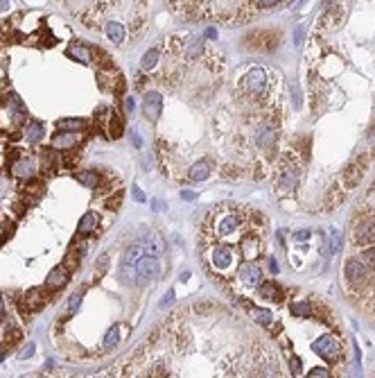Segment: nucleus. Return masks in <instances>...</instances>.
Instances as JSON below:
<instances>
[{"instance_id": "f257e3e1", "label": "nucleus", "mask_w": 375, "mask_h": 378, "mask_svg": "<svg viewBox=\"0 0 375 378\" xmlns=\"http://www.w3.org/2000/svg\"><path fill=\"white\" fill-rule=\"evenodd\" d=\"M208 263L219 274H231L237 265V256L231 245H213L208 247Z\"/></svg>"}, {"instance_id": "f03ea898", "label": "nucleus", "mask_w": 375, "mask_h": 378, "mask_svg": "<svg viewBox=\"0 0 375 378\" xmlns=\"http://www.w3.org/2000/svg\"><path fill=\"white\" fill-rule=\"evenodd\" d=\"M23 120H25V106H23L18 95H12L9 102L5 100V102L0 104V129H3V132H9V129L18 127Z\"/></svg>"}, {"instance_id": "7ed1b4c3", "label": "nucleus", "mask_w": 375, "mask_h": 378, "mask_svg": "<svg viewBox=\"0 0 375 378\" xmlns=\"http://www.w3.org/2000/svg\"><path fill=\"white\" fill-rule=\"evenodd\" d=\"M140 251H143V245H131L124 249L122 263H120V270H118V279L122 281V283H134L136 263H138V258H140Z\"/></svg>"}, {"instance_id": "20e7f679", "label": "nucleus", "mask_w": 375, "mask_h": 378, "mask_svg": "<svg viewBox=\"0 0 375 378\" xmlns=\"http://www.w3.org/2000/svg\"><path fill=\"white\" fill-rule=\"evenodd\" d=\"M160 276V263L156 256H140L138 263H136V279L140 285H147L152 281H156Z\"/></svg>"}, {"instance_id": "39448f33", "label": "nucleus", "mask_w": 375, "mask_h": 378, "mask_svg": "<svg viewBox=\"0 0 375 378\" xmlns=\"http://www.w3.org/2000/svg\"><path fill=\"white\" fill-rule=\"evenodd\" d=\"M312 351L316 353V356L323 358V360L332 362V360H337V358H339L342 349H339L337 337H332V335H321L319 340L312 342Z\"/></svg>"}, {"instance_id": "423d86ee", "label": "nucleus", "mask_w": 375, "mask_h": 378, "mask_svg": "<svg viewBox=\"0 0 375 378\" xmlns=\"http://www.w3.org/2000/svg\"><path fill=\"white\" fill-rule=\"evenodd\" d=\"M240 226H242L240 215H235V213H224V215H219L217 222H215V234L219 236V238H233V236H237Z\"/></svg>"}, {"instance_id": "0eeeda50", "label": "nucleus", "mask_w": 375, "mask_h": 378, "mask_svg": "<svg viewBox=\"0 0 375 378\" xmlns=\"http://www.w3.org/2000/svg\"><path fill=\"white\" fill-rule=\"evenodd\" d=\"M242 86H244L246 93L251 95H262L267 91V75L262 68H251L242 80Z\"/></svg>"}, {"instance_id": "6e6552de", "label": "nucleus", "mask_w": 375, "mask_h": 378, "mask_svg": "<svg viewBox=\"0 0 375 378\" xmlns=\"http://www.w3.org/2000/svg\"><path fill=\"white\" fill-rule=\"evenodd\" d=\"M346 279L353 285H362L368 279V265L362 258H348L346 260Z\"/></svg>"}, {"instance_id": "1a4fd4ad", "label": "nucleus", "mask_w": 375, "mask_h": 378, "mask_svg": "<svg viewBox=\"0 0 375 378\" xmlns=\"http://www.w3.org/2000/svg\"><path fill=\"white\" fill-rule=\"evenodd\" d=\"M9 172L16 179H30L34 174V161L30 154H16L9 163Z\"/></svg>"}, {"instance_id": "9d476101", "label": "nucleus", "mask_w": 375, "mask_h": 378, "mask_svg": "<svg viewBox=\"0 0 375 378\" xmlns=\"http://www.w3.org/2000/svg\"><path fill=\"white\" fill-rule=\"evenodd\" d=\"M237 279L244 283V288H258L262 283V270L258 268L253 260H246L240 270H237Z\"/></svg>"}, {"instance_id": "9b49d317", "label": "nucleus", "mask_w": 375, "mask_h": 378, "mask_svg": "<svg viewBox=\"0 0 375 378\" xmlns=\"http://www.w3.org/2000/svg\"><path fill=\"white\" fill-rule=\"evenodd\" d=\"M246 43H249L253 50L271 52L280 43V34H276V32H260V34H251L246 39Z\"/></svg>"}, {"instance_id": "f8f14e48", "label": "nucleus", "mask_w": 375, "mask_h": 378, "mask_svg": "<svg viewBox=\"0 0 375 378\" xmlns=\"http://www.w3.org/2000/svg\"><path fill=\"white\" fill-rule=\"evenodd\" d=\"M143 111L149 120H156L160 116V111H163V98H160V93H156V91H147L145 98H143Z\"/></svg>"}, {"instance_id": "ddd939ff", "label": "nucleus", "mask_w": 375, "mask_h": 378, "mask_svg": "<svg viewBox=\"0 0 375 378\" xmlns=\"http://www.w3.org/2000/svg\"><path fill=\"white\" fill-rule=\"evenodd\" d=\"M143 247L152 256H156V254H160V251H165V240H163L160 234H156V231H145L143 234Z\"/></svg>"}, {"instance_id": "4468645a", "label": "nucleus", "mask_w": 375, "mask_h": 378, "mask_svg": "<svg viewBox=\"0 0 375 378\" xmlns=\"http://www.w3.org/2000/svg\"><path fill=\"white\" fill-rule=\"evenodd\" d=\"M68 283V270L63 265H57L55 270H50V274L46 276V288L48 290H59Z\"/></svg>"}, {"instance_id": "2eb2a0df", "label": "nucleus", "mask_w": 375, "mask_h": 378, "mask_svg": "<svg viewBox=\"0 0 375 378\" xmlns=\"http://www.w3.org/2000/svg\"><path fill=\"white\" fill-rule=\"evenodd\" d=\"M52 149H70L77 145V132H63L59 129V134H55L50 140Z\"/></svg>"}, {"instance_id": "dca6fc26", "label": "nucleus", "mask_w": 375, "mask_h": 378, "mask_svg": "<svg viewBox=\"0 0 375 378\" xmlns=\"http://www.w3.org/2000/svg\"><path fill=\"white\" fill-rule=\"evenodd\" d=\"M23 301H25L27 310H38V308L46 306V294H43L41 288H34V290H30V292H25Z\"/></svg>"}, {"instance_id": "f3484780", "label": "nucleus", "mask_w": 375, "mask_h": 378, "mask_svg": "<svg viewBox=\"0 0 375 378\" xmlns=\"http://www.w3.org/2000/svg\"><path fill=\"white\" fill-rule=\"evenodd\" d=\"M357 240L362 242V245L375 242V220H366L357 226Z\"/></svg>"}, {"instance_id": "a211bd4d", "label": "nucleus", "mask_w": 375, "mask_h": 378, "mask_svg": "<svg viewBox=\"0 0 375 378\" xmlns=\"http://www.w3.org/2000/svg\"><path fill=\"white\" fill-rule=\"evenodd\" d=\"M43 136H46V127H43V123H38V120L27 123V127H25V140H27V143H41Z\"/></svg>"}, {"instance_id": "6ab92c4d", "label": "nucleus", "mask_w": 375, "mask_h": 378, "mask_svg": "<svg viewBox=\"0 0 375 378\" xmlns=\"http://www.w3.org/2000/svg\"><path fill=\"white\" fill-rule=\"evenodd\" d=\"M299 183V170H285L278 179V191L282 193H291Z\"/></svg>"}, {"instance_id": "aec40b11", "label": "nucleus", "mask_w": 375, "mask_h": 378, "mask_svg": "<svg viewBox=\"0 0 375 378\" xmlns=\"http://www.w3.org/2000/svg\"><path fill=\"white\" fill-rule=\"evenodd\" d=\"M258 254H260V240H258L256 236L242 238V256H244L246 260H253Z\"/></svg>"}, {"instance_id": "412c9836", "label": "nucleus", "mask_w": 375, "mask_h": 378, "mask_svg": "<svg viewBox=\"0 0 375 378\" xmlns=\"http://www.w3.org/2000/svg\"><path fill=\"white\" fill-rule=\"evenodd\" d=\"M66 55L75 61H81V64H91V52H89V48L81 46V43H72L66 50Z\"/></svg>"}, {"instance_id": "4be33fe9", "label": "nucleus", "mask_w": 375, "mask_h": 378, "mask_svg": "<svg viewBox=\"0 0 375 378\" xmlns=\"http://www.w3.org/2000/svg\"><path fill=\"white\" fill-rule=\"evenodd\" d=\"M208 174H211V166H208L206 161H197L194 166H190V170H188V177L192 179V181H203V179H208Z\"/></svg>"}, {"instance_id": "5701e85b", "label": "nucleus", "mask_w": 375, "mask_h": 378, "mask_svg": "<svg viewBox=\"0 0 375 378\" xmlns=\"http://www.w3.org/2000/svg\"><path fill=\"white\" fill-rule=\"evenodd\" d=\"M77 229H79V234H91V231L97 229V215L93 211H86L84 215L79 217V224H77Z\"/></svg>"}, {"instance_id": "b1692460", "label": "nucleus", "mask_w": 375, "mask_h": 378, "mask_svg": "<svg viewBox=\"0 0 375 378\" xmlns=\"http://www.w3.org/2000/svg\"><path fill=\"white\" fill-rule=\"evenodd\" d=\"M57 127L63 129V132H81L86 127L84 118H61L57 120Z\"/></svg>"}, {"instance_id": "393cba45", "label": "nucleus", "mask_w": 375, "mask_h": 378, "mask_svg": "<svg viewBox=\"0 0 375 378\" xmlns=\"http://www.w3.org/2000/svg\"><path fill=\"white\" fill-rule=\"evenodd\" d=\"M260 297L267 299V301H280V290H278V283H260Z\"/></svg>"}, {"instance_id": "a878e982", "label": "nucleus", "mask_w": 375, "mask_h": 378, "mask_svg": "<svg viewBox=\"0 0 375 378\" xmlns=\"http://www.w3.org/2000/svg\"><path fill=\"white\" fill-rule=\"evenodd\" d=\"M104 32H106V36H109L111 43H122V39H124V27L120 25V23H115V21L106 23Z\"/></svg>"}, {"instance_id": "bb28decb", "label": "nucleus", "mask_w": 375, "mask_h": 378, "mask_svg": "<svg viewBox=\"0 0 375 378\" xmlns=\"http://www.w3.org/2000/svg\"><path fill=\"white\" fill-rule=\"evenodd\" d=\"M276 140V129L274 127H260V132H258V145L265 149H269L271 145H274Z\"/></svg>"}, {"instance_id": "cd10ccee", "label": "nucleus", "mask_w": 375, "mask_h": 378, "mask_svg": "<svg viewBox=\"0 0 375 378\" xmlns=\"http://www.w3.org/2000/svg\"><path fill=\"white\" fill-rule=\"evenodd\" d=\"M118 342H120V328L118 326H111L109 331H106V335H104L102 349H104V351H113V349L118 347Z\"/></svg>"}, {"instance_id": "c85d7f7f", "label": "nucleus", "mask_w": 375, "mask_h": 378, "mask_svg": "<svg viewBox=\"0 0 375 378\" xmlns=\"http://www.w3.org/2000/svg\"><path fill=\"white\" fill-rule=\"evenodd\" d=\"M77 181H79L84 188H97V183H100V174L93 172V170L77 172Z\"/></svg>"}, {"instance_id": "c756f323", "label": "nucleus", "mask_w": 375, "mask_h": 378, "mask_svg": "<svg viewBox=\"0 0 375 378\" xmlns=\"http://www.w3.org/2000/svg\"><path fill=\"white\" fill-rule=\"evenodd\" d=\"M158 57H160V50H158V48H152V50L145 52L143 59H140V66H143V70H152L154 66L158 64Z\"/></svg>"}, {"instance_id": "7c9ffc66", "label": "nucleus", "mask_w": 375, "mask_h": 378, "mask_svg": "<svg viewBox=\"0 0 375 378\" xmlns=\"http://www.w3.org/2000/svg\"><path fill=\"white\" fill-rule=\"evenodd\" d=\"M362 172H364V163L362 161H357V163H353V166L346 170V183H350V186H355V183L362 179Z\"/></svg>"}, {"instance_id": "2f4dec72", "label": "nucleus", "mask_w": 375, "mask_h": 378, "mask_svg": "<svg viewBox=\"0 0 375 378\" xmlns=\"http://www.w3.org/2000/svg\"><path fill=\"white\" fill-rule=\"evenodd\" d=\"M339 249H342V234H339L337 229H332V231H330V236H328L325 254H337Z\"/></svg>"}, {"instance_id": "473e14b6", "label": "nucleus", "mask_w": 375, "mask_h": 378, "mask_svg": "<svg viewBox=\"0 0 375 378\" xmlns=\"http://www.w3.org/2000/svg\"><path fill=\"white\" fill-rule=\"evenodd\" d=\"M291 315H296V317H310L312 315V306H310V301H294L289 306Z\"/></svg>"}, {"instance_id": "72a5a7b5", "label": "nucleus", "mask_w": 375, "mask_h": 378, "mask_svg": "<svg viewBox=\"0 0 375 378\" xmlns=\"http://www.w3.org/2000/svg\"><path fill=\"white\" fill-rule=\"evenodd\" d=\"M81 306V294L79 292H75L70 299H68V304H66V310H63V317H72V315L79 310Z\"/></svg>"}, {"instance_id": "f704fd0d", "label": "nucleus", "mask_w": 375, "mask_h": 378, "mask_svg": "<svg viewBox=\"0 0 375 378\" xmlns=\"http://www.w3.org/2000/svg\"><path fill=\"white\" fill-rule=\"evenodd\" d=\"M253 319H256L258 324H262V326H269L271 319H274V315H271V310L256 308V310H253Z\"/></svg>"}, {"instance_id": "c9c22d12", "label": "nucleus", "mask_w": 375, "mask_h": 378, "mask_svg": "<svg viewBox=\"0 0 375 378\" xmlns=\"http://www.w3.org/2000/svg\"><path fill=\"white\" fill-rule=\"evenodd\" d=\"M109 134L113 138H118L120 134H122V120H120L118 116H109Z\"/></svg>"}, {"instance_id": "e433bc0d", "label": "nucleus", "mask_w": 375, "mask_h": 378, "mask_svg": "<svg viewBox=\"0 0 375 378\" xmlns=\"http://www.w3.org/2000/svg\"><path fill=\"white\" fill-rule=\"evenodd\" d=\"M55 163H57V157L52 152H46V154H41V170L43 172H52V168H55Z\"/></svg>"}, {"instance_id": "4c0bfd02", "label": "nucleus", "mask_w": 375, "mask_h": 378, "mask_svg": "<svg viewBox=\"0 0 375 378\" xmlns=\"http://www.w3.org/2000/svg\"><path fill=\"white\" fill-rule=\"evenodd\" d=\"M201 46H203L201 39H192V41H190L188 46H186V55H188V57H197L199 52H201Z\"/></svg>"}, {"instance_id": "58836bf2", "label": "nucleus", "mask_w": 375, "mask_h": 378, "mask_svg": "<svg viewBox=\"0 0 375 378\" xmlns=\"http://www.w3.org/2000/svg\"><path fill=\"white\" fill-rule=\"evenodd\" d=\"M77 265H79V254H77V251H75V254H68L66 260H63V268H66L68 272H72Z\"/></svg>"}, {"instance_id": "ea45409f", "label": "nucleus", "mask_w": 375, "mask_h": 378, "mask_svg": "<svg viewBox=\"0 0 375 378\" xmlns=\"http://www.w3.org/2000/svg\"><path fill=\"white\" fill-rule=\"evenodd\" d=\"M109 260H111L109 254H102L100 258H97V263H95V272H97V274H104L106 268H109Z\"/></svg>"}, {"instance_id": "a19ab883", "label": "nucleus", "mask_w": 375, "mask_h": 378, "mask_svg": "<svg viewBox=\"0 0 375 378\" xmlns=\"http://www.w3.org/2000/svg\"><path fill=\"white\" fill-rule=\"evenodd\" d=\"M362 260L368 268H375V247H366V249L362 251Z\"/></svg>"}, {"instance_id": "79ce46f5", "label": "nucleus", "mask_w": 375, "mask_h": 378, "mask_svg": "<svg viewBox=\"0 0 375 378\" xmlns=\"http://www.w3.org/2000/svg\"><path fill=\"white\" fill-rule=\"evenodd\" d=\"M289 371L294 376H299L301 371H303V362H301V358H291V360H289Z\"/></svg>"}, {"instance_id": "37998d69", "label": "nucleus", "mask_w": 375, "mask_h": 378, "mask_svg": "<svg viewBox=\"0 0 375 378\" xmlns=\"http://www.w3.org/2000/svg\"><path fill=\"white\" fill-rule=\"evenodd\" d=\"M308 376H312V378H325V376H330V371L325 369V367H312Z\"/></svg>"}, {"instance_id": "c03bdc74", "label": "nucleus", "mask_w": 375, "mask_h": 378, "mask_svg": "<svg viewBox=\"0 0 375 378\" xmlns=\"http://www.w3.org/2000/svg\"><path fill=\"white\" fill-rule=\"evenodd\" d=\"M278 3H282V0H256V5L260 9H269V7H276Z\"/></svg>"}, {"instance_id": "a18cd8bd", "label": "nucleus", "mask_w": 375, "mask_h": 378, "mask_svg": "<svg viewBox=\"0 0 375 378\" xmlns=\"http://www.w3.org/2000/svg\"><path fill=\"white\" fill-rule=\"evenodd\" d=\"M172 301H174V290H170V292H165L163 299H160V308H168Z\"/></svg>"}, {"instance_id": "49530a36", "label": "nucleus", "mask_w": 375, "mask_h": 378, "mask_svg": "<svg viewBox=\"0 0 375 378\" xmlns=\"http://www.w3.org/2000/svg\"><path fill=\"white\" fill-rule=\"evenodd\" d=\"M197 197H199L197 191H181V200H186V202H192V200H197Z\"/></svg>"}, {"instance_id": "de8ad7c7", "label": "nucleus", "mask_w": 375, "mask_h": 378, "mask_svg": "<svg viewBox=\"0 0 375 378\" xmlns=\"http://www.w3.org/2000/svg\"><path fill=\"white\" fill-rule=\"evenodd\" d=\"M308 238H310V231H308V229H303V231H294V240L303 242V240H308Z\"/></svg>"}, {"instance_id": "09e8293b", "label": "nucleus", "mask_w": 375, "mask_h": 378, "mask_svg": "<svg viewBox=\"0 0 375 378\" xmlns=\"http://www.w3.org/2000/svg\"><path fill=\"white\" fill-rule=\"evenodd\" d=\"M134 109H136L134 98H127V100H124V111H127V114H134Z\"/></svg>"}, {"instance_id": "8fccbe9b", "label": "nucleus", "mask_w": 375, "mask_h": 378, "mask_svg": "<svg viewBox=\"0 0 375 378\" xmlns=\"http://www.w3.org/2000/svg\"><path fill=\"white\" fill-rule=\"evenodd\" d=\"M120 200H122V195H115V197H111V200L106 202V206H109V208H115V206H120Z\"/></svg>"}, {"instance_id": "3c124183", "label": "nucleus", "mask_w": 375, "mask_h": 378, "mask_svg": "<svg viewBox=\"0 0 375 378\" xmlns=\"http://www.w3.org/2000/svg\"><path fill=\"white\" fill-rule=\"evenodd\" d=\"M134 197H136V202H140V204L145 202V195H143V191H140L138 186H134Z\"/></svg>"}, {"instance_id": "603ef678", "label": "nucleus", "mask_w": 375, "mask_h": 378, "mask_svg": "<svg viewBox=\"0 0 375 378\" xmlns=\"http://www.w3.org/2000/svg\"><path fill=\"white\" fill-rule=\"evenodd\" d=\"M32 353H34V344H27V347H25V349H23L21 358H32Z\"/></svg>"}, {"instance_id": "864d4df0", "label": "nucleus", "mask_w": 375, "mask_h": 378, "mask_svg": "<svg viewBox=\"0 0 375 378\" xmlns=\"http://www.w3.org/2000/svg\"><path fill=\"white\" fill-rule=\"evenodd\" d=\"M303 41V27H296V32H294V43H301Z\"/></svg>"}, {"instance_id": "5fc2aeb1", "label": "nucleus", "mask_w": 375, "mask_h": 378, "mask_svg": "<svg viewBox=\"0 0 375 378\" xmlns=\"http://www.w3.org/2000/svg\"><path fill=\"white\" fill-rule=\"evenodd\" d=\"M269 272H274V274L278 272V265H276V260H274V258H269Z\"/></svg>"}, {"instance_id": "6e6d98bb", "label": "nucleus", "mask_w": 375, "mask_h": 378, "mask_svg": "<svg viewBox=\"0 0 375 378\" xmlns=\"http://www.w3.org/2000/svg\"><path fill=\"white\" fill-rule=\"evenodd\" d=\"M303 3H305V0H294V3L289 5V9H291V12H294V9H299L301 5H303Z\"/></svg>"}, {"instance_id": "4d7b16f0", "label": "nucleus", "mask_w": 375, "mask_h": 378, "mask_svg": "<svg viewBox=\"0 0 375 378\" xmlns=\"http://www.w3.org/2000/svg\"><path fill=\"white\" fill-rule=\"evenodd\" d=\"M134 143H136V147H140V145H143V140H140L138 134H134Z\"/></svg>"}, {"instance_id": "13d9d810", "label": "nucleus", "mask_w": 375, "mask_h": 378, "mask_svg": "<svg viewBox=\"0 0 375 378\" xmlns=\"http://www.w3.org/2000/svg\"><path fill=\"white\" fill-rule=\"evenodd\" d=\"M5 315V301H3V297H0V317Z\"/></svg>"}, {"instance_id": "bf43d9fd", "label": "nucleus", "mask_w": 375, "mask_h": 378, "mask_svg": "<svg viewBox=\"0 0 375 378\" xmlns=\"http://www.w3.org/2000/svg\"><path fill=\"white\" fill-rule=\"evenodd\" d=\"M7 5H9V0H3V3H0V9H5Z\"/></svg>"}, {"instance_id": "052dcab7", "label": "nucleus", "mask_w": 375, "mask_h": 378, "mask_svg": "<svg viewBox=\"0 0 375 378\" xmlns=\"http://www.w3.org/2000/svg\"><path fill=\"white\" fill-rule=\"evenodd\" d=\"M0 337H3V333H0Z\"/></svg>"}]
</instances>
